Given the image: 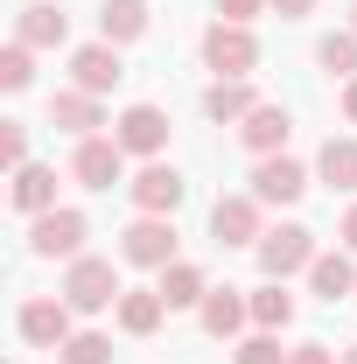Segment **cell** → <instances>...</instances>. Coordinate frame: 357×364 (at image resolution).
Masks as SVG:
<instances>
[{"label": "cell", "mask_w": 357, "mask_h": 364, "mask_svg": "<svg viewBox=\"0 0 357 364\" xmlns=\"http://www.w3.org/2000/svg\"><path fill=\"white\" fill-rule=\"evenodd\" d=\"M238 364H287V350H280V336H273V329H260V336H245V343H238Z\"/></svg>", "instance_id": "28"}, {"label": "cell", "mask_w": 357, "mask_h": 364, "mask_svg": "<svg viewBox=\"0 0 357 364\" xmlns=\"http://www.w3.org/2000/svg\"><path fill=\"white\" fill-rule=\"evenodd\" d=\"M119 252L134 267H176V225L169 218H134L127 238H119Z\"/></svg>", "instance_id": "6"}, {"label": "cell", "mask_w": 357, "mask_h": 364, "mask_svg": "<svg viewBox=\"0 0 357 364\" xmlns=\"http://www.w3.org/2000/svg\"><path fill=\"white\" fill-rule=\"evenodd\" d=\"M127 287H119V273H112V259H70V273H63V301L78 309V316H98V309H112Z\"/></svg>", "instance_id": "1"}, {"label": "cell", "mask_w": 357, "mask_h": 364, "mask_svg": "<svg viewBox=\"0 0 357 364\" xmlns=\"http://www.w3.org/2000/svg\"><path fill=\"white\" fill-rule=\"evenodd\" d=\"M302 189H309V168H302V161L260 154V168H252V196H260V203H294Z\"/></svg>", "instance_id": "11"}, {"label": "cell", "mask_w": 357, "mask_h": 364, "mask_svg": "<svg viewBox=\"0 0 357 364\" xmlns=\"http://www.w3.org/2000/svg\"><path fill=\"white\" fill-rule=\"evenodd\" d=\"M112 140H119L127 154H161V147H169V112H161V105H127Z\"/></svg>", "instance_id": "10"}, {"label": "cell", "mask_w": 357, "mask_h": 364, "mask_svg": "<svg viewBox=\"0 0 357 364\" xmlns=\"http://www.w3.org/2000/svg\"><path fill=\"white\" fill-rule=\"evenodd\" d=\"M211 231H218V245H260V238H267V231H260V196H218Z\"/></svg>", "instance_id": "9"}, {"label": "cell", "mask_w": 357, "mask_h": 364, "mask_svg": "<svg viewBox=\"0 0 357 364\" xmlns=\"http://www.w3.org/2000/svg\"><path fill=\"white\" fill-rule=\"evenodd\" d=\"M63 36H70V21H63V7H49V0H28L21 21H14V43H28V49H56Z\"/></svg>", "instance_id": "13"}, {"label": "cell", "mask_w": 357, "mask_h": 364, "mask_svg": "<svg viewBox=\"0 0 357 364\" xmlns=\"http://www.w3.org/2000/svg\"><path fill=\"white\" fill-rule=\"evenodd\" d=\"M70 77H78V91L105 98V91L127 77V63H119V49H112V43H85L78 56H70Z\"/></svg>", "instance_id": "12"}, {"label": "cell", "mask_w": 357, "mask_h": 364, "mask_svg": "<svg viewBox=\"0 0 357 364\" xmlns=\"http://www.w3.org/2000/svg\"><path fill=\"white\" fill-rule=\"evenodd\" d=\"M287 364H343V350H329V343H302V350H287Z\"/></svg>", "instance_id": "30"}, {"label": "cell", "mask_w": 357, "mask_h": 364, "mask_svg": "<svg viewBox=\"0 0 357 364\" xmlns=\"http://www.w3.org/2000/svg\"><path fill=\"white\" fill-rule=\"evenodd\" d=\"M260 7H267V0H218V14H224V21H238V28H245Z\"/></svg>", "instance_id": "31"}, {"label": "cell", "mask_w": 357, "mask_h": 364, "mask_svg": "<svg viewBox=\"0 0 357 364\" xmlns=\"http://www.w3.org/2000/svg\"><path fill=\"white\" fill-rule=\"evenodd\" d=\"M70 176L85 182V189H112V182L127 176V147H119V140H105V134L78 140V161H70Z\"/></svg>", "instance_id": "7"}, {"label": "cell", "mask_w": 357, "mask_h": 364, "mask_svg": "<svg viewBox=\"0 0 357 364\" xmlns=\"http://www.w3.org/2000/svg\"><path fill=\"white\" fill-rule=\"evenodd\" d=\"M260 267H267V280H287V273H309L315 267V231L302 225H280L260 238Z\"/></svg>", "instance_id": "2"}, {"label": "cell", "mask_w": 357, "mask_h": 364, "mask_svg": "<svg viewBox=\"0 0 357 364\" xmlns=\"http://www.w3.org/2000/svg\"><path fill=\"white\" fill-rule=\"evenodd\" d=\"M211 287H203V267H189V259H176V267H161V301L169 309H196Z\"/></svg>", "instance_id": "21"}, {"label": "cell", "mask_w": 357, "mask_h": 364, "mask_svg": "<svg viewBox=\"0 0 357 364\" xmlns=\"http://www.w3.org/2000/svg\"><path fill=\"white\" fill-rule=\"evenodd\" d=\"M343 245L357 252V203H351V218H343Z\"/></svg>", "instance_id": "33"}, {"label": "cell", "mask_w": 357, "mask_h": 364, "mask_svg": "<svg viewBox=\"0 0 357 364\" xmlns=\"http://www.w3.org/2000/svg\"><path fill=\"white\" fill-rule=\"evenodd\" d=\"M134 203H140V218H176V203L189 196V182H182V168H169V161H147L134 182Z\"/></svg>", "instance_id": "4"}, {"label": "cell", "mask_w": 357, "mask_h": 364, "mask_svg": "<svg viewBox=\"0 0 357 364\" xmlns=\"http://www.w3.org/2000/svg\"><path fill=\"white\" fill-rule=\"evenodd\" d=\"M203 63H211L218 77H245V70L260 63V43H252V28H238V21H218V28L203 36Z\"/></svg>", "instance_id": "5"}, {"label": "cell", "mask_w": 357, "mask_h": 364, "mask_svg": "<svg viewBox=\"0 0 357 364\" xmlns=\"http://www.w3.org/2000/svg\"><path fill=\"white\" fill-rule=\"evenodd\" d=\"M245 316H252V301H238V287H211L203 294V329L211 336H238Z\"/></svg>", "instance_id": "17"}, {"label": "cell", "mask_w": 357, "mask_h": 364, "mask_svg": "<svg viewBox=\"0 0 357 364\" xmlns=\"http://www.w3.org/2000/svg\"><path fill=\"white\" fill-rule=\"evenodd\" d=\"M78 245H85V210H43L28 225V252L36 259H78Z\"/></svg>", "instance_id": "3"}, {"label": "cell", "mask_w": 357, "mask_h": 364, "mask_svg": "<svg viewBox=\"0 0 357 364\" xmlns=\"http://www.w3.org/2000/svg\"><path fill=\"white\" fill-rule=\"evenodd\" d=\"M49 119H56L63 134H78V140H91L98 127H105V112H98L91 91H56V98H49Z\"/></svg>", "instance_id": "14"}, {"label": "cell", "mask_w": 357, "mask_h": 364, "mask_svg": "<svg viewBox=\"0 0 357 364\" xmlns=\"http://www.w3.org/2000/svg\"><path fill=\"white\" fill-rule=\"evenodd\" d=\"M252 322H260V329H287V322H294V294H287V280L252 287Z\"/></svg>", "instance_id": "23"}, {"label": "cell", "mask_w": 357, "mask_h": 364, "mask_svg": "<svg viewBox=\"0 0 357 364\" xmlns=\"http://www.w3.org/2000/svg\"><path fill=\"white\" fill-rule=\"evenodd\" d=\"M343 364H357V343H351V350H343Z\"/></svg>", "instance_id": "35"}, {"label": "cell", "mask_w": 357, "mask_h": 364, "mask_svg": "<svg viewBox=\"0 0 357 364\" xmlns=\"http://www.w3.org/2000/svg\"><path fill=\"white\" fill-rule=\"evenodd\" d=\"M78 329H70V301H21V343L36 350H63Z\"/></svg>", "instance_id": "8"}, {"label": "cell", "mask_w": 357, "mask_h": 364, "mask_svg": "<svg viewBox=\"0 0 357 364\" xmlns=\"http://www.w3.org/2000/svg\"><path fill=\"white\" fill-rule=\"evenodd\" d=\"M252 105H260V98H252V91L238 85V77H218V85L203 91V112H211V119H218V127H224V119H245V112H252Z\"/></svg>", "instance_id": "22"}, {"label": "cell", "mask_w": 357, "mask_h": 364, "mask_svg": "<svg viewBox=\"0 0 357 364\" xmlns=\"http://www.w3.org/2000/svg\"><path fill=\"white\" fill-rule=\"evenodd\" d=\"M63 364H112V336H98V329H78L63 350H56Z\"/></svg>", "instance_id": "26"}, {"label": "cell", "mask_w": 357, "mask_h": 364, "mask_svg": "<svg viewBox=\"0 0 357 364\" xmlns=\"http://www.w3.org/2000/svg\"><path fill=\"white\" fill-rule=\"evenodd\" d=\"M351 14H357V7H351ZM351 28H357V21H351Z\"/></svg>", "instance_id": "36"}, {"label": "cell", "mask_w": 357, "mask_h": 364, "mask_svg": "<svg viewBox=\"0 0 357 364\" xmlns=\"http://www.w3.org/2000/svg\"><path fill=\"white\" fill-rule=\"evenodd\" d=\"M14 210H28V218L56 210V176L49 168H14Z\"/></svg>", "instance_id": "19"}, {"label": "cell", "mask_w": 357, "mask_h": 364, "mask_svg": "<svg viewBox=\"0 0 357 364\" xmlns=\"http://www.w3.org/2000/svg\"><path fill=\"white\" fill-rule=\"evenodd\" d=\"M0 85H7V91H28V85H36V49H28V43H14L7 56H0Z\"/></svg>", "instance_id": "27"}, {"label": "cell", "mask_w": 357, "mask_h": 364, "mask_svg": "<svg viewBox=\"0 0 357 364\" xmlns=\"http://www.w3.org/2000/svg\"><path fill=\"white\" fill-rule=\"evenodd\" d=\"M287 127H294V119H287V105H252V112H245V127H238V140H245L252 154H280Z\"/></svg>", "instance_id": "15"}, {"label": "cell", "mask_w": 357, "mask_h": 364, "mask_svg": "<svg viewBox=\"0 0 357 364\" xmlns=\"http://www.w3.org/2000/svg\"><path fill=\"white\" fill-rule=\"evenodd\" d=\"M0 161L7 168H28V127L21 119H0Z\"/></svg>", "instance_id": "29"}, {"label": "cell", "mask_w": 357, "mask_h": 364, "mask_svg": "<svg viewBox=\"0 0 357 364\" xmlns=\"http://www.w3.org/2000/svg\"><path fill=\"white\" fill-rule=\"evenodd\" d=\"M309 287L322 294V301H343V294H357V267L343 259V252H315V267H309Z\"/></svg>", "instance_id": "18"}, {"label": "cell", "mask_w": 357, "mask_h": 364, "mask_svg": "<svg viewBox=\"0 0 357 364\" xmlns=\"http://www.w3.org/2000/svg\"><path fill=\"white\" fill-rule=\"evenodd\" d=\"M343 119H357V77H351V91H343Z\"/></svg>", "instance_id": "34"}, {"label": "cell", "mask_w": 357, "mask_h": 364, "mask_svg": "<svg viewBox=\"0 0 357 364\" xmlns=\"http://www.w3.org/2000/svg\"><path fill=\"white\" fill-rule=\"evenodd\" d=\"M98 28H105V43H134V36H147V7L140 0H105Z\"/></svg>", "instance_id": "24"}, {"label": "cell", "mask_w": 357, "mask_h": 364, "mask_svg": "<svg viewBox=\"0 0 357 364\" xmlns=\"http://www.w3.org/2000/svg\"><path fill=\"white\" fill-rule=\"evenodd\" d=\"M273 7H280L287 21H302V14H315V0H273Z\"/></svg>", "instance_id": "32"}, {"label": "cell", "mask_w": 357, "mask_h": 364, "mask_svg": "<svg viewBox=\"0 0 357 364\" xmlns=\"http://www.w3.org/2000/svg\"><path fill=\"white\" fill-rule=\"evenodd\" d=\"M315 63H322L329 77H357V28H343V36H322Z\"/></svg>", "instance_id": "25"}, {"label": "cell", "mask_w": 357, "mask_h": 364, "mask_svg": "<svg viewBox=\"0 0 357 364\" xmlns=\"http://www.w3.org/2000/svg\"><path fill=\"white\" fill-rule=\"evenodd\" d=\"M315 176L329 182V189H357V140H322Z\"/></svg>", "instance_id": "20"}, {"label": "cell", "mask_w": 357, "mask_h": 364, "mask_svg": "<svg viewBox=\"0 0 357 364\" xmlns=\"http://www.w3.org/2000/svg\"><path fill=\"white\" fill-rule=\"evenodd\" d=\"M161 316H169L161 287H134V294H119V329H127V336H154Z\"/></svg>", "instance_id": "16"}]
</instances>
